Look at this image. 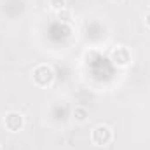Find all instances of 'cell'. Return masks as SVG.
Returning a JSON list of instances; mask_svg holds the SVG:
<instances>
[{
	"instance_id": "1",
	"label": "cell",
	"mask_w": 150,
	"mask_h": 150,
	"mask_svg": "<svg viewBox=\"0 0 150 150\" xmlns=\"http://www.w3.org/2000/svg\"><path fill=\"white\" fill-rule=\"evenodd\" d=\"M32 80L37 87H49L54 82V70L47 63H40L32 72Z\"/></svg>"
},
{
	"instance_id": "2",
	"label": "cell",
	"mask_w": 150,
	"mask_h": 150,
	"mask_svg": "<svg viewBox=\"0 0 150 150\" xmlns=\"http://www.w3.org/2000/svg\"><path fill=\"white\" fill-rule=\"evenodd\" d=\"M113 140V131L110 126L107 124H98L91 131V143L96 147H107L110 145Z\"/></svg>"
},
{
	"instance_id": "3",
	"label": "cell",
	"mask_w": 150,
	"mask_h": 150,
	"mask_svg": "<svg viewBox=\"0 0 150 150\" xmlns=\"http://www.w3.org/2000/svg\"><path fill=\"white\" fill-rule=\"evenodd\" d=\"M2 124H4V127H5L9 133H19V131H23V127H25V117H23V113L11 110V112H7L4 115Z\"/></svg>"
},
{
	"instance_id": "4",
	"label": "cell",
	"mask_w": 150,
	"mask_h": 150,
	"mask_svg": "<svg viewBox=\"0 0 150 150\" xmlns=\"http://www.w3.org/2000/svg\"><path fill=\"white\" fill-rule=\"evenodd\" d=\"M110 61H112L115 67H127L131 63V51L126 47V45H117L113 47L112 52H110Z\"/></svg>"
},
{
	"instance_id": "5",
	"label": "cell",
	"mask_w": 150,
	"mask_h": 150,
	"mask_svg": "<svg viewBox=\"0 0 150 150\" xmlns=\"http://www.w3.org/2000/svg\"><path fill=\"white\" fill-rule=\"evenodd\" d=\"M74 120L77 124H86L87 120H89V110L86 108V107H82V105H77L74 108Z\"/></svg>"
},
{
	"instance_id": "6",
	"label": "cell",
	"mask_w": 150,
	"mask_h": 150,
	"mask_svg": "<svg viewBox=\"0 0 150 150\" xmlns=\"http://www.w3.org/2000/svg\"><path fill=\"white\" fill-rule=\"evenodd\" d=\"M56 16H58V19L59 21H63V23H68V21H72V11L70 9H61V11H58L56 12Z\"/></svg>"
},
{
	"instance_id": "7",
	"label": "cell",
	"mask_w": 150,
	"mask_h": 150,
	"mask_svg": "<svg viewBox=\"0 0 150 150\" xmlns=\"http://www.w3.org/2000/svg\"><path fill=\"white\" fill-rule=\"evenodd\" d=\"M49 5H51V9L54 12H58V11L67 7V0H49Z\"/></svg>"
},
{
	"instance_id": "8",
	"label": "cell",
	"mask_w": 150,
	"mask_h": 150,
	"mask_svg": "<svg viewBox=\"0 0 150 150\" xmlns=\"http://www.w3.org/2000/svg\"><path fill=\"white\" fill-rule=\"evenodd\" d=\"M145 26H147V28L150 30V11L147 12V14H145Z\"/></svg>"
},
{
	"instance_id": "9",
	"label": "cell",
	"mask_w": 150,
	"mask_h": 150,
	"mask_svg": "<svg viewBox=\"0 0 150 150\" xmlns=\"http://www.w3.org/2000/svg\"><path fill=\"white\" fill-rule=\"evenodd\" d=\"M110 2H112V4H122L124 0H110Z\"/></svg>"
},
{
	"instance_id": "10",
	"label": "cell",
	"mask_w": 150,
	"mask_h": 150,
	"mask_svg": "<svg viewBox=\"0 0 150 150\" xmlns=\"http://www.w3.org/2000/svg\"><path fill=\"white\" fill-rule=\"evenodd\" d=\"M0 150H2V145H0Z\"/></svg>"
}]
</instances>
